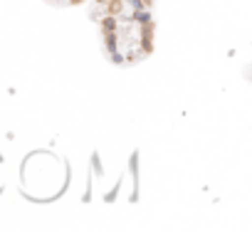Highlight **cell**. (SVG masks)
I'll return each mask as SVG.
<instances>
[]
</instances>
